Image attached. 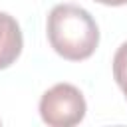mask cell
Wrapping results in <instances>:
<instances>
[{
    "label": "cell",
    "instance_id": "obj_5",
    "mask_svg": "<svg viewBox=\"0 0 127 127\" xmlns=\"http://www.w3.org/2000/svg\"><path fill=\"white\" fill-rule=\"evenodd\" d=\"M93 2H99L105 6H125L127 4V0H93Z\"/></svg>",
    "mask_w": 127,
    "mask_h": 127
},
{
    "label": "cell",
    "instance_id": "obj_2",
    "mask_svg": "<svg viewBox=\"0 0 127 127\" xmlns=\"http://www.w3.org/2000/svg\"><path fill=\"white\" fill-rule=\"evenodd\" d=\"M40 117L50 127H71L83 121L87 103L83 93L71 83H56L40 97Z\"/></svg>",
    "mask_w": 127,
    "mask_h": 127
},
{
    "label": "cell",
    "instance_id": "obj_4",
    "mask_svg": "<svg viewBox=\"0 0 127 127\" xmlns=\"http://www.w3.org/2000/svg\"><path fill=\"white\" fill-rule=\"evenodd\" d=\"M113 79L127 99V42H123L113 56Z\"/></svg>",
    "mask_w": 127,
    "mask_h": 127
},
{
    "label": "cell",
    "instance_id": "obj_3",
    "mask_svg": "<svg viewBox=\"0 0 127 127\" xmlns=\"http://www.w3.org/2000/svg\"><path fill=\"white\" fill-rule=\"evenodd\" d=\"M24 38L14 16L0 12V69L10 67L22 54Z\"/></svg>",
    "mask_w": 127,
    "mask_h": 127
},
{
    "label": "cell",
    "instance_id": "obj_1",
    "mask_svg": "<svg viewBox=\"0 0 127 127\" xmlns=\"http://www.w3.org/2000/svg\"><path fill=\"white\" fill-rule=\"evenodd\" d=\"M48 42L67 62H83L99 46V28L93 16L77 4H58L46 22Z\"/></svg>",
    "mask_w": 127,
    "mask_h": 127
}]
</instances>
